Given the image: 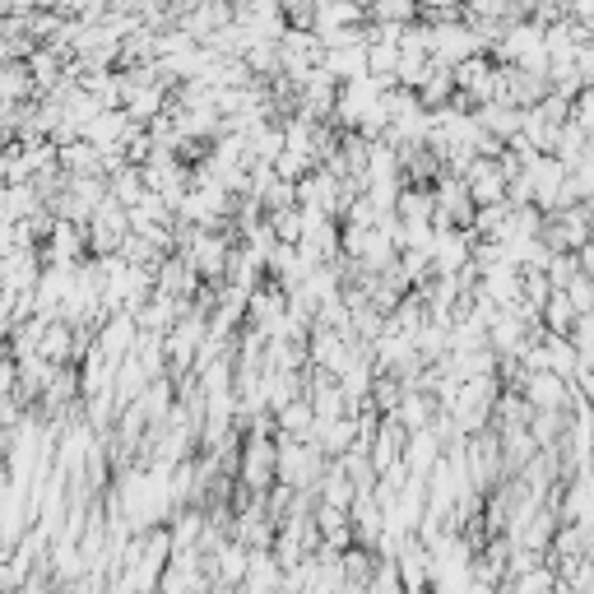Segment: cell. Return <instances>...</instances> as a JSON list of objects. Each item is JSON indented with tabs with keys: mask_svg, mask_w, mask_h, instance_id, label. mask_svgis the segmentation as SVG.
I'll list each match as a JSON object with an SVG mask.
<instances>
[{
	"mask_svg": "<svg viewBox=\"0 0 594 594\" xmlns=\"http://www.w3.org/2000/svg\"><path fill=\"white\" fill-rule=\"evenodd\" d=\"M330 469V455L316 446L311 437H293V432H279V479L293 488H321Z\"/></svg>",
	"mask_w": 594,
	"mask_h": 594,
	"instance_id": "1",
	"label": "cell"
},
{
	"mask_svg": "<svg viewBox=\"0 0 594 594\" xmlns=\"http://www.w3.org/2000/svg\"><path fill=\"white\" fill-rule=\"evenodd\" d=\"M237 483L255 492V498H265V492L279 483V437H270V432H247Z\"/></svg>",
	"mask_w": 594,
	"mask_h": 594,
	"instance_id": "2",
	"label": "cell"
},
{
	"mask_svg": "<svg viewBox=\"0 0 594 594\" xmlns=\"http://www.w3.org/2000/svg\"><path fill=\"white\" fill-rule=\"evenodd\" d=\"M465 182H469V195L479 205H492V201H506V186H511V172L502 168V153L492 158V153H479L469 163L465 172Z\"/></svg>",
	"mask_w": 594,
	"mask_h": 594,
	"instance_id": "3",
	"label": "cell"
},
{
	"mask_svg": "<svg viewBox=\"0 0 594 594\" xmlns=\"http://www.w3.org/2000/svg\"><path fill=\"white\" fill-rule=\"evenodd\" d=\"M442 455H446V437L437 427H419V432H409V446H404V465L419 473V479H427L432 469L442 465Z\"/></svg>",
	"mask_w": 594,
	"mask_h": 594,
	"instance_id": "4",
	"label": "cell"
},
{
	"mask_svg": "<svg viewBox=\"0 0 594 594\" xmlns=\"http://www.w3.org/2000/svg\"><path fill=\"white\" fill-rule=\"evenodd\" d=\"M473 112H479L483 130H492L498 140H516V135L525 130V107L521 103H506V98H492V103L473 107Z\"/></svg>",
	"mask_w": 594,
	"mask_h": 594,
	"instance_id": "5",
	"label": "cell"
},
{
	"mask_svg": "<svg viewBox=\"0 0 594 594\" xmlns=\"http://www.w3.org/2000/svg\"><path fill=\"white\" fill-rule=\"evenodd\" d=\"M61 168L70 172V176H107V153L98 149L93 140H70V145H61Z\"/></svg>",
	"mask_w": 594,
	"mask_h": 594,
	"instance_id": "6",
	"label": "cell"
},
{
	"mask_svg": "<svg viewBox=\"0 0 594 594\" xmlns=\"http://www.w3.org/2000/svg\"><path fill=\"white\" fill-rule=\"evenodd\" d=\"M340 84H349V79H358V75H372V56H367V43L358 47H334L325 52V61H321Z\"/></svg>",
	"mask_w": 594,
	"mask_h": 594,
	"instance_id": "7",
	"label": "cell"
},
{
	"mask_svg": "<svg viewBox=\"0 0 594 594\" xmlns=\"http://www.w3.org/2000/svg\"><path fill=\"white\" fill-rule=\"evenodd\" d=\"M279 413V432H293V437H311L316 432V404H311V395H297L293 404H284V409H274Z\"/></svg>",
	"mask_w": 594,
	"mask_h": 594,
	"instance_id": "8",
	"label": "cell"
},
{
	"mask_svg": "<svg viewBox=\"0 0 594 594\" xmlns=\"http://www.w3.org/2000/svg\"><path fill=\"white\" fill-rule=\"evenodd\" d=\"M576 321H581L576 302L567 297V288H558V293H552L548 302H544V325H548V330H558V334H571V330H576Z\"/></svg>",
	"mask_w": 594,
	"mask_h": 594,
	"instance_id": "9",
	"label": "cell"
},
{
	"mask_svg": "<svg viewBox=\"0 0 594 594\" xmlns=\"http://www.w3.org/2000/svg\"><path fill=\"white\" fill-rule=\"evenodd\" d=\"M265 219H270V228H274V232H279V242H302V237H307V224H311L302 205L274 209V214H265Z\"/></svg>",
	"mask_w": 594,
	"mask_h": 594,
	"instance_id": "10",
	"label": "cell"
},
{
	"mask_svg": "<svg viewBox=\"0 0 594 594\" xmlns=\"http://www.w3.org/2000/svg\"><path fill=\"white\" fill-rule=\"evenodd\" d=\"M567 297H571V302H576V311H581V316H585V311H594V279H590L585 270H581L576 279L567 284Z\"/></svg>",
	"mask_w": 594,
	"mask_h": 594,
	"instance_id": "11",
	"label": "cell"
},
{
	"mask_svg": "<svg viewBox=\"0 0 594 594\" xmlns=\"http://www.w3.org/2000/svg\"><path fill=\"white\" fill-rule=\"evenodd\" d=\"M581 270L594 279V242H585V247H581Z\"/></svg>",
	"mask_w": 594,
	"mask_h": 594,
	"instance_id": "12",
	"label": "cell"
}]
</instances>
